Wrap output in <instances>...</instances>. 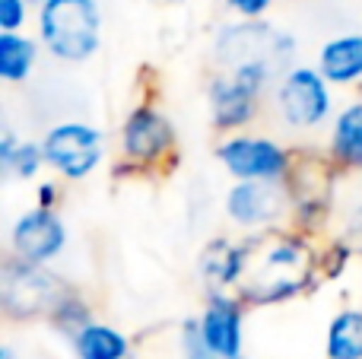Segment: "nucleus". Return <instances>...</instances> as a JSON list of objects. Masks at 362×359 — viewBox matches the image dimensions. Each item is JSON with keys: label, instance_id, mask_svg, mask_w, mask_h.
<instances>
[{"label": "nucleus", "instance_id": "f3484780", "mask_svg": "<svg viewBox=\"0 0 362 359\" xmlns=\"http://www.w3.org/2000/svg\"><path fill=\"white\" fill-rule=\"evenodd\" d=\"M74 359H134V343L121 328L95 318L70 341Z\"/></svg>", "mask_w": 362, "mask_h": 359}, {"label": "nucleus", "instance_id": "20e7f679", "mask_svg": "<svg viewBox=\"0 0 362 359\" xmlns=\"http://www.w3.org/2000/svg\"><path fill=\"white\" fill-rule=\"evenodd\" d=\"M299 42L293 32L267 23V19H232L223 23L213 38V64L216 70H238L261 64L270 67L276 76H283L289 67H296Z\"/></svg>", "mask_w": 362, "mask_h": 359}, {"label": "nucleus", "instance_id": "412c9836", "mask_svg": "<svg viewBox=\"0 0 362 359\" xmlns=\"http://www.w3.org/2000/svg\"><path fill=\"white\" fill-rule=\"evenodd\" d=\"M0 169H4L6 175L19 178V182H35V178L48 169L45 153H42V140H19V146L0 163Z\"/></svg>", "mask_w": 362, "mask_h": 359}, {"label": "nucleus", "instance_id": "f03ea898", "mask_svg": "<svg viewBox=\"0 0 362 359\" xmlns=\"http://www.w3.org/2000/svg\"><path fill=\"white\" fill-rule=\"evenodd\" d=\"M181 165V140L153 95L137 99L127 108L118 127V156H115V178H169Z\"/></svg>", "mask_w": 362, "mask_h": 359}, {"label": "nucleus", "instance_id": "cd10ccee", "mask_svg": "<svg viewBox=\"0 0 362 359\" xmlns=\"http://www.w3.org/2000/svg\"><path fill=\"white\" fill-rule=\"evenodd\" d=\"M0 359H16V353H13L10 343H4V347H0Z\"/></svg>", "mask_w": 362, "mask_h": 359}, {"label": "nucleus", "instance_id": "423d86ee", "mask_svg": "<svg viewBox=\"0 0 362 359\" xmlns=\"http://www.w3.org/2000/svg\"><path fill=\"white\" fill-rule=\"evenodd\" d=\"M74 286L76 283L64 280L51 267L29 264L6 254L0 267V309L6 322H48L57 302Z\"/></svg>", "mask_w": 362, "mask_h": 359}, {"label": "nucleus", "instance_id": "f8f14e48", "mask_svg": "<svg viewBox=\"0 0 362 359\" xmlns=\"http://www.w3.org/2000/svg\"><path fill=\"white\" fill-rule=\"evenodd\" d=\"M67 223L61 220L57 210H45V207H29L13 220L10 226V254L29 264H42L51 267L64 252H67Z\"/></svg>", "mask_w": 362, "mask_h": 359}, {"label": "nucleus", "instance_id": "bb28decb", "mask_svg": "<svg viewBox=\"0 0 362 359\" xmlns=\"http://www.w3.org/2000/svg\"><path fill=\"white\" fill-rule=\"evenodd\" d=\"M238 19H264L274 6V0H223Z\"/></svg>", "mask_w": 362, "mask_h": 359}, {"label": "nucleus", "instance_id": "2eb2a0df", "mask_svg": "<svg viewBox=\"0 0 362 359\" xmlns=\"http://www.w3.org/2000/svg\"><path fill=\"white\" fill-rule=\"evenodd\" d=\"M315 67L334 89L362 86V32H340L318 48Z\"/></svg>", "mask_w": 362, "mask_h": 359}, {"label": "nucleus", "instance_id": "39448f33", "mask_svg": "<svg viewBox=\"0 0 362 359\" xmlns=\"http://www.w3.org/2000/svg\"><path fill=\"white\" fill-rule=\"evenodd\" d=\"M35 32L42 51L61 64H86L102 48L99 0H45L35 6Z\"/></svg>", "mask_w": 362, "mask_h": 359}, {"label": "nucleus", "instance_id": "c85d7f7f", "mask_svg": "<svg viewBox=\"0 0 362 359\" xmlns=\"http://www.w3.org/2000/svg\"><path fill=\"white\" fill-rule=\"evenodd\" d=\"M29 4H35V6H42V4H45V0H29Z\"/></svg>", "mask_w": 362, "mask_h": 359}, {"label": "nucleus", "instance_id": "393cba45", "mask_svg": "<svg viewBox=\"0 0 362 359\" xmlns=\"http://www.w3.org/2000/svg\"><path fill=\"white\" fill-rule=\"evenodd\" d=\"M29 6V0H0V32H23Z\"/></svg>", "mask_w": 362, "mask_h": 359}, {"label": "nucleus", "instance_id": "dca6fc26", "mask_svg": "<svg viewBox=\"0 0 362 359\" xmlns=\"http://www.w3.org/2000/svg\"><path fill=\"white\" fill-rule=\"evenodd\" d=\"M327 156L337 163L344 175L362 172V95L344 102L331 121V134L325 143Z\"/></svg>", "mask_w": 362, "mask_h": 359}, {"label": "nucleus", "instance_id": "5701e85b", "mask_svg": "<svg viewBox=\"0 0 362 359\" xmlns=\"http://www.w3.org/2000/svg\"><path fill=\"white\" fill-rule=\"evenodd\" d=\"M178 350H181V356H185V359H219V356H213L210 350H206L204 337H200V328H197V315H191V318H185V322H181V328H178Z\"/></svg>", "mask_w": 362, "mask_h": 359}, {"label": "nucleus", "instance_id": "4468645a", "mask_svg": "<svg viewBox=\"0 0 362 359\" xmlns=\"http://www.w3.org/2000/svg\"><path fill=\"white\" fill-rule=\"evenodd\" d=\"M245 271L242 235H213L197 252V277L206 293H235Z\"/></svg>", "mask_w": 362, "mask_h": 359}, {"label": "nucleus", "instance_id": "b1692460", "mask_svg": "<svg viewBox=\"0 0 362 359\" xmlns=\"http://www.w3.org/2000/svg\"><path fill=\"white\" fill-rule=\"evenodd\" d=\"M337 235L350 245V252L356 254V258H362V197L344 210L340 226H337Z\"/></svg>", "mask_w": 362, "mask_h": 359}, {"label": "nucleus", "instance_id": "6ab92c4d", "mask_svg": "<svg viewBox=\"0 0 362 359\" xmlns=\"http://www.w3.org/2000/svg\"><path fill=\"white\" fill-rule=\"evenodd\" d=\"M325 359H362V305H346L327 322Z\"/></svg>", "mask_w": 362, "mask_h": 359}, {"label": "nucleus", "instance_id": "9b49d317", "mask_svg": "<svg viewBox=\"0 0 362 359\" xmlns=\"http://www.w3.org/2000/svg\"><path fill=\"white\" fill-rule=\"evenodd\" d=\"M223 213L242 235L289 226V194L283 182H232L223 194Z\"/></svg>", "mask_w": 362, "mask_h": 359}, {"label": "nucleus", "instance_id": "6e6552de", "mask_svg": "<svg viewBox=\"0 0 362 359\" xmlns=\"http://www.w3.org/2000/svg\"><path fill=\"white\" fill-rule=\"evenodd\" d=\"M42 153L54 178L67 184L93 178L108 159L105 134L89 121H61V124L48 127L42 137Z\"/></svg>", "mask_w": 362, "mask_h": 359}, {"label": "nucleus", "instance_id": "ddd939ff", "mask_svg": "<svg viewBox=\"0 0 362 359\" xmlns=\"http://www.w3.org/2000/svg\"><path fill=\"white\" fill-rule=\"evenodd\" d=\"M245 315L248 305L235 293H206L197 328L206 350L219 359H248L245 353Z\"/></svg>", "mask_w": 362, "mask_h": 359}, {"label": "nucleus", "instance_id": "a211bd4d", "mask_svg": "<svg viewBox=\"0 0 362 359\" xmlns=\"http://www.w3.org/2000/svg\"><path fill=\"white\" fill-rule=\"evenodd\" d=\"M38 38L25 32H0V80L10 86L25 83L38 64Z\"/></svg>", "mask_w": 362, "mask_h": 359}, {"label": "nucleus", "instance_id": "9d476101", "mask_svg": "<svg viewBox=\"0 0 362 359\" xmlns=\"http://www.w3.org/2000/svg\"><path fill=\"white\" fill-rule=\"evenodd\" d=\"M270 95L248 83L245 76L216 70L206 80V108H210V124L219 137L229 134H245L261 121Z\"/></svg>", "mask_w": 362, "mask_h": 359}, {"label": "nucleus", "instance_id": "f257e3e1", "mask_svg": "<svg viewBox=\"0 0 362 359\" xmlns=\"http://www.w3.org/2000/svg\"><path fill=\"white\" fill-rule=\"evenodd\" d=\"M242 242L245 271L235 296L248 309L289 305L325 286L318 271V239H308L293 226H274L242 235Z\"/></svg>", "mask_w": 362, "mask_h": 359}, {"label": "nucleus", "instance_id": "1a4fd4ad", "mask_svg": "<svg viewBox=\"0 0 362 359\" xmlns=\"http://www.w3.org/2000/svg\"><path fill=\"white\" fill-rule=\"evenodd\" d=\"M213 159L223 165L232 182H283L293 163V146L261 131H245L219 137Z\"/></svg>", "mask_w": 362, "mask_h": 359}, {"label": "nucleus", "instance_id": "aec40b11", "mask_svg": "<svg viewBox=\"0 0 362 359\" xmlns=\"http://www.w3.org/2000/svg\"><path fill=\"white\" fill-rule=\"evenodd\" d=\"M93 322H95V305L89 302V296L80 290V286H74V290H70L67 296L57 302V309L51 312V318L45 324H48L54 334L74 341V337L80 334L83 328H89Z\"/></svg>", "mask_w": 362, "mask_h": 359}, {"label": "nucleus", "instance_id": "a878e982", "mask_svg": "<svg viewBox=\"0 0 362 359\" xmlns=\"http://www.w3.org/2000/svg\"><path fill=\"white\" fill-rule=\"evenodd\" d=\"M61 197H64V182L61 178H42V182L35 184V207L57 210L61 207Z\"/></svg>", "mask_w": 362, "mask_h": 359}, {"label": "nucleus", "instance_id": "0eeeda50", "mask_svg": "<svg viewBox=\"0 0 362 359\" xmlns=\"http://www.w3.org/2000/svg\"><path fill=\"white\" fill-rule=\"evenodd\" d=\"M270 108L289 127V131H318L327 121H334V86L321 76L318 67L296 64L276 80L270 93Z\"/></svg>", "mask_w": 362, "mask_h": 359}, {"label": "nucleus", "instance_id": "7ed1b4c3", "mask_svg": "<svg viewBox=\"0 0 362 359\" xmlns=\"http://www.w3.org/2000/svg\"><path fill=\"white\" fill-rule=\"evenodd\" d=\"M344 172L337 169L327 150L318 146H293V163L283 178L289 194V226L308 239H327L337 216V194Z\"/></svg>", "mask_w": 362, "mask_h": 359}, {"label": "nucleus", "instance_id": "4be33fe9", "mask_svg": "<svg viewBox=\"0 0 362 359\" xmlns=\"http://www.w3.org/2000/svg\"><path fill=\"white\" fill-rule=\"evenodd\" d=\"M356 254L350 252L344 239L337 233L327 235V239L318 242V271H321V283H337L346 271L353 267Z\"/></svg>", "mask_w": 362, "mask_h": 359}]
</instances>
